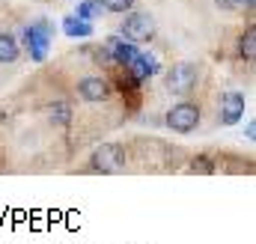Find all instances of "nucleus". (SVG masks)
<instances>
[{
	"instance_id": "obj_1",
	"label": "nucleus",
	"mask_w": 256,
	"mask_h": 244,
	"mask_svg": "<svg viewBox=\"0 0 256 244\" xmlns=\"http://www.w3.org/2000/svg\"><path fill=\"white\" fill-rule=\"evenodd\" d=\"M51 39H54V24L48 18H39L33 24H27L21 30V42L30 54L33 62H45L48 60V51H51Z\"/></svg>"
},
{
	"instance_id": "obj_2",
	"label": "nucleus",
	"mask_w": 256,
	"mask_h": 244,
	"mask_svg": "<svg viewBox=\"0 0 256 244\" xmlns=\"http://www.w3.org/2000/svg\"><path fill=\"white\" fill-rule=\"evenodd\" d=\"M90 161H92L90 170H96V173H116V170L126 167L128 152H126V146H120V143H102V146L92 152Z\"/></svg>"
},
{
	"instance_id": "obj_3",
	"label": "nucleus",
	"mask_w": 256,
	"mask_h": 244,
	"mask_svg": "<svg viewBox=\"0 0 256 244\" xmlns=\"http://www.w3.org/2000/svg\"><path fill=\"white\" fill-rule=\"evenodd\" d=\"M120 36H126L128 42H134V45L152 42V36H155L152 15L149 12H128V18L120 24Z\"/></svg>"
},
{
	"instance_id": "obj_4",
	"label": "nucleus",
	"mask_w": 256,
	"mask_h": 244,
	"mask_svg": "<svg viewBox=\"0 0 256 244\" xmlns=\"http://www.w3.org/2000/svg\"><path fill=\"white\" fill-rule=\"evenodd\" d=\"M167 128L170 131H176V134H191L196 131V125H200V104H194V102H179V104H173L170 110H167Z\"/></svg>"
},
{
	"instance_id": "obj_5",
	"label": "nucleus",
	"mask_w": 256,
	"mask_h": 244,
	"mask_svg": "<svg viewBox=\"0 0 256 244\" xmlns=\"http://www.w3.org/2000/svg\"><path fill=\"white\" fill-rule=\"evenodd\" d=\"M200 84V68L194 62H176L167 72V92L173 96H188Z\"/></svg>"
},
{
	"instance_id": "obj_6",
	"label": "nucleus",
	"mask_w": 256,
	"mask_h": 244,
	"mask_svg": "<svg viewBox=\"0 0 256 244\" xmlns=\"http://www.w3.org/2000/svg\"><path fill=\"white\" fill-rule=\"evenodd\" d=\"M244 110H248V98H244V92H238V90H226V92L220 96L218 122H220V125H236V122L244 120Z\"/></svg>"
},
{
	"instance_id": "obj_7",
	"label": "nucleus",
	"mask_w": 256,
	"mask_h": 244,
	"mask_svg": "<svg viewBox=\"0 0 256 244\" xmlns=\"http://www.w3.org/2000/svg\"><path fill=\"white\" fill-rule=\"evenodd\" d=\"M110 84L104 80V78H80L78 80V96L84 98V102H92V104H98V102H108L110 98Z\"/></svg>"
},
{
	"instance_id": "obj_8",
	"label": "nucleus",
	"mask_w": 256,
	"mask_h": 244,
	"mask_svg": "<svg viewBox=\"0 0 256 244\" xmlns=\"http://www.w3.org/2000/svg\"><path fill=\"white\" fill-rule=\"evenodd\" d=\"M104 51L110 54V62H116V66H128L140 48H137L134 42H128L126 36L116 33V36H108V39H104Z\"/></svg>"
},
{
	"instance_id": "obj_9",
	"label": "nucleus",
	"mask_w": 256,
	"mask_h": 244,
	"mask_svg": "<svg viewBox=\"0 0 256 244\" xmlns=\"http://www.w3.org/2000/svg\"><path fill=\"white\" fill-rule=\"evenodd\" d=\"M158 68H161V66H158V60H155L152 54H146V51H137V54H134V60L126 66V72L134 78V80H137V84H143L146 78L158 74Z\"/></svg>"
},
{
	"instance_id": "obj_10",
	"label": "nucleus",
	"mask_w": 256,
	"mask_h": 244,
	"mask_svg": "<svg viewBox=\"0 0 256 244\" xmlns=\"http://www.w3.org/2000/svg\"><path fill=\"white\" fill-rule=\"evenodd\" d=\"M63 33L68 39H90V36H96V27H92V21H84V18H78V15H66L63 18Z\"/></svg>"
},
{
	"instance_id": "obj_11",
	"label": "nucleus",
	"mask_w": 256,
	"mask_h": 244,
	"mask_svg": "<svg viewBox=\"0 0 256 244\" xmlns=\"http://www.w3.org/2000/svg\"><path fill=\"white\" fill-rule=\"evenodd\" d=\"M21 57V42L12 36V33H0V62L9 66Z\"/></svg>"
},
{
	"instance_id": "obj_12",
	"label": "nucleus",
	"mask_w": 256,
	"mask_h": 244,
	"mask_svg": "<svg viewBox=\"0 0 256 244\" xmlns=\"http://www.w3.org/2000/svg\"><path fill=\"white\" fill-rule=\"evenodd\" d=\"M238 54L248 62L256 60V27H248V30L238 36Z\"/></svg>"
},
{
	"instance_id": "obj_13",
	"label": "nucleus",
	"mask_w": 256,
	"mask_h": 244,
	"mask_svg": "<svg viewBox=\"0 0 256 244\" xmlns=\"http://www.w3.org/2000/svg\"><path fill=\"white\" fill-rule=\"evenodd\" d=\"M102 3L98 0H78V9H74V15L78 18H84V21H92V18H102Z\"/></svg>"
},
{
	"instance_id": "obj_14",
	"label": "nucleus",
	"mask_w": 256,
	"mask_h": 244,
	"mask_svg": "<svg viewBox=\"0 0 256 244\" xmlns=\"http://www.w3.org/2000/svg\"><path fill=\"white\" fill-rule=\"evenodd\" d=\"M191 173H200V176H212L218 167H214V161H212V155H194V161H191V167H188Z\"/></svg>"
},
{
	"instance_id": "obj_15",
	"label": "nucleus",
	"mask_w": 256,
	"mask_h": 244,
	"mask_svg": "<svg viewBox=\"0 0 256 244\" xmlns=\"http://www.w3.org/2000/svg\"><path fill=\"white\" fill-rule=\"evenodd\" d=\"M51 122L54 125H68L72 122V108L60 102V104H51Z\"/></svg>"
},
{
	"instance_id": "obj_16",
	"label": "nucleus",
	"mask_w": 256,
	"mask_h": 244,
	"mask_svg": "<svg viewBox=\"0 0 256 244\" xmlns=\"http://www.w3.org/2000/svg\"><path fill=\"white\" fill-rule=\"evenodd\" d=\"M98 3H102V9L116 12V15H122V12H131V9H134V0H98Z\"/></svg>"
},
{
	"instance_id": "obj_17",
	"label": "nucleus",
	"mask_w": 256,
	"mask_h": 244,
	"mask_svg": "<svg viewBox=\"0 0 256 244\" xmlns=\"http://www.w3.org/2000/svg\"><path fill=\"white\" fill-rule=\"evenodd\" d=\"M218 3V9H226V12H238V9H250L254 6V0H214Z\"/></svg>"
},
{
	"instance_id": "obj_18",
	"label": "nucleus",
	"mask_w": 256,
	"mask_h": 244,
	"mask_svg": "<svg viewBox=\"0 0 256 244\" xmlns=\"http://www.w3.org/2000/svg\"><path fill=\"white\" fill-rule=\"evenodd\" d=\"M248 140H256V122H248Z\"/></svg>"
}]
</instances>
